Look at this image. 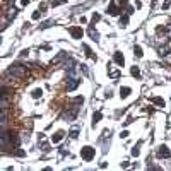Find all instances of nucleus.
I'll use <instances>...</instances> for the list:
<instances>
[{
	"mask_svg": "<svg viewBox=\"0 0 171 171\" xmlns=\"http://www.w3.org/2000/svg\"><path fill=\"white\" fill-rule=\"evenodd\" d=\"M127 2H128V0H120V5H127Z\"/></svg>",
	"mask_w": 171,
	"mask_h": 171,
	"instance_id": "473e14b6",
	"label": "nucleus"
},
{
	"mask_svg": "<svg viewBox=\"0 0 171 171\" xmlns=\"http://www.w3.org/2000/svg\"><path fill=\"white\" fill-rule=\"evenodd\" d=\"M156 156H158L159 159H168L169 156H171V151H169V147L168 145H159L158 149H156Z\"/></svg>",
	"mask_w": 171,
	"mask_h": 171,
	"instance_id": "20e7f679",
	"label": "nucleus"
},
{
	"mask_svg": "<svg viewBox=\"0 0 171 171\" xmlns=\"http://www.w3.org/2000/svg\"><path fill=\"white\" fill-rule=\"evenodd\" d=\"M101 118H103V115H101V111H96V113L93 115V125H96L98 122H101Z\"/></svg>",
	"mask_w": 171,
	"mask_h": 171,
	"instance_id": "4468645a",
	"label": "nucleus"
},
{
	"mask_svg": "<svg viewBox=\"0 0 171 171\" xmlns=\"http://www.w3.org/2000/svg\"><path fill=\"white\" fill-rule=\"evenodd\" d=\"M52 24H53V21H46V23H43V24H41V28H43V29H46V28L52 26Z\"/></svg>",
	"mask_w": 171,
	"mask_h": 171,
	"instance_id": "b1692460",
	"label": "nucleus"
},
{
	"mask_svg": "<svg viewBox=\"0 0 171 171\" xmlns=\"http://www.w3.org/2000/svg\"><path fill=\"white\" fill-rule=\"evenodd\" d=\"M168 53H171V39H169L168 43H164V45L158 46V55L161 57V58H164Z\"/></svg>",
	"mask_w": 171,
	"mask_h": 171,
	"instance_id": "39448f33",
	"label": "nucleus"
},
{
	"mask_svg": "<svg viewBox=\"0 0 171 171\" xmlns=\"http://www.w3.org/2000/svg\"><path fill=\"white\" fill-rule=\"evenodd\" d=\"M9 137H10V142H12V145H19V144H21V139L17 137V133L9 132Z\"/></svg>",
	"mask_w": 171,
	"mask_h": 171,
	"instance_id": "9b49d317",
	"label": "nucleus"
},
{
	"mask_svg": "<svg viewBox=\"0 0 171 171\" xmlns=\"http://www.w3.org/2000/svg\"><path fill=\"white\" fill-rule=\"evenodd\" d=\"M63 135H65V133L62 132V130H58L57 133H53V135H52V142H53V144H58V142H62V139H63Z\"/></svg>",
	"mask_w": 171,
	"mask_h": 171,
	"instance_id": "1a4fd4ad",
	"label": "nucleus"
},
{
	"mask_svg": "<svg viewBox=\"0 0 171 171\" xmlns=\"http://www.w3.org/2000/svg\"><path fill=\"white\" fill-rule=\"evenodd\" d=\"M70 34L74 39H81L82 38V29L79 26H74V28H70Z\"/></svg>",
	"mask_w": 171,
	"mask_h": 171,
	"instance_id": "0eeeda50",
	"label": "nucleus"
},
{
	"mask_svg": "<svg viewBox=\"0 0 171 171\" xmlns=\"http://www.w3.org/2000/svg\"><path fill=\"white\" fill-rule=\"evenodd\" d=\"M94 154H96V149L91 147V145H86V147L81 149V158L84 159V161H93Z\"/></svg>",
	"mask_w": 171,
	"mask_h": 171,
	"instance_id": "7ed1b4c3",
	"label": "nucleus"
},
{
	"mask_svg": "<svg viewBox=\"0 0 171 171\" xmlns=\"http://www.w3.org/2000/svg\"><path fill=\"white\" fill-rule=\"evenodd\" d=\"M151 103L158 104V106H164V99H163V98H152Z\"/></svg>",
	"mask_w": 171,
	"mask_h": 171,
	"instance_id": "f3484780",
	"label": "nucleus"
},
{
	"mask_svg": "<svg viewBox=\"0 0 171 171\" xmlns=\"http://www.w3.org/2000/svg\"><path fill=\"white\" fill-rule=\"evenodd\" d=\"M16 154H17V156H19V158H23V156H24V154H26V152H24V151H17V152H16Z\"/></svg>",
	"mask_w": 171,
	"mask_h": 171,
	"instance_id": "7c9ffc66",
	"label": "nucleus"
},
{
	"mask_svg": "<svg viewBox=\"0 0 171 171\" xmlns=\"http://www.w3.org/2000/svg\"><path fill=\"white\" fill-rule=\"evenodd\" d=\"M68 135H70L72 139H77V137H79V128H72V130H70V133H68Z\"/></svg>",
	"mask_w": 171,
	"mask_h": 171,
	"instance_id": "4be33fe9",
	"label": "nucleus"
},
{
	"mask_svg": "<svg viewBox=\"0 0 171 171\" xmlns=\"http://www.w3.org/2000/svg\"><path fill=\"white\" fill-rule=\"evenodd\" d=\"M82 48H84L86 55L89 57V58H96V55H94V53H93V50H91V48H89V46H87V45H82Z\"/></svg>",
	"mask_w": 171,
	"mask_h": 171,
	"instance_id": "2eb2a0df",
	"label": "nucleus"
},
{
	"mask_svg": "<svg viewBox=\"0 0 171 171\" xmlns=\"http://www.w3.org/2000/svg\"><path fill=\"white\" fill-rule=\"evenodd\" d=\"M139 152H140L139 151V145H135V147L132 149V156H139Z\"/></svg>",
	"mask_w": 171,
	"mask_h": 171,
	"instance_id": "a878e982",
	"label": "nucleus"
},
{
	"mask_svg": "<svg viewBox=\"0 0 171 171\" xmlns=\"http://www.w3.org/2000/svg\"><path fill=\"white\" fill-rule=\"evenodd\" d=\"M21 3H23V5H28V3H29V0H21Z\"/></svg>",
	"mask_w": 171,
	"mask_h": 171,
	"instance_id": "72a5a7b5",
	"label": "nucleus"
},
{
	"mask_svg": "<svg viewBox=\"0 0 171 171\" xmlns=\"http://www.w3.org/2000/svg\"><path fill=\"white\" fill-rule=\"evenodd\" d=\"M130 93H132V89H130V87H120V96H122V98H127V96H128V94Z\"/></svg>",
	"mask_w": 171,
	"mask_h": 171,
	"instance_id": "ddd939ff",
	"label": "nucleus"
},
{
	"mask_svg": "<svg viewBox=\"0 0 171 171\" xmlns=\"http://www.w3.org/2000/svg\"><path fill=\"white\" fill-rule=\"evenodd\" d=\"M164 62L166 63H171V53H168V55L164 57Z\"/></svg>",
	"mask_w": 171,
	"mask_h": 171,
	"instance_id": "cd10ccee",
	"label": "nucleus"
},
{
	"mask_svg": "<svg viewBox=\"0 0 171 171\" xmlns=\"http://www.w3.org/2000/svg\"><path fill=\"white\" fill-rule=\"evenodd\" d=\"M133 55H135L137 58H140V57L144 55V53H142V48H140L139 45H135V46H133Z\"/></svg>",
	"mask_w": 171,
	"mask_h": 171,
	"instance_id": "dca6fc26",
	"label": "nucleus"
},
{
	"mask_svg": "<svg viewBox=\"0 0 171 171\" xmlns=\"http://www.w3.org/2000/svg\"><path fill=\"white\" fill-rule=\"evenodd\" d=\"M120 24H122V28H125L127 24H128V14H127V16H122V17H120Z\"/></svg>",
	"mask_w": 171,
	"mask_h": 171,
	"instance_id": "6ab92c4d",
	"label": "nucleus"
},
{
	"mask_svg": "<svg viewBox=\"0 0 171 171\" xmlns=\"http://www.w3.org/2000/svg\"><path fill=\"white\" fill-rule=\"evenodd\" d=\"M130 74H132L133 77L139 79V77H140V70H139V67H132V68H130Z\"/></svg>",
	"mask_w": 171,
	"mask_h": 171,
	"instance_id": "a211bd4d",
	"label": "nucleus"
},
{
	"mask_svg": "<svg viewBox=\"0 0 171 171\" xmlns=\"http://www.w3.org/2000/svg\"><path fill=\"white\" fill-rule=\"evenodd\" d=\"M113 60L120 65V67H123V63H125V57H123V53H122V52H115Z\"/></svg>",
	"mask_w": 171,
	"mask_h": 171,
	"instance_id": "6e6552de",
	"label": "nucleus"
},
{
	"mask_svg": "<svg viewBox=\"0 0 171 171\" xmlns=\"http://www.w3.org/2000/svg\"><path fill=\"white\" fill-rule=\"evenodd\" d=\"M120 137H122V139H127V137H128V132H127V130H123V132L120 133Z\"/></svg>",
	"mask_w": 171,
	"mask_h": 171,
	"instance_id": "bb28decb",
	"label": "nucleus"
},
{
	"mask_svg": "<svg viewBox=\"0 0 171 171\" xmlns=\"http://www.w3.org/2000/svg\"><path fill=\"white\" fill-rule=\"evenodd\" d=\"M39 17H41V10H36V12L33 14V19L36 21V19H39Z\"/></svg>",
	"mask_w": 171,
	"mask_h": 171,
	"instance_id": "393cba45",
	"label": "nucleus"
},
{
	"mask_svg": "<svg viewBox=\"0 0 171 171\" xmlns=\"http://www.w3.org/2000/svg\"><path fill=\"white\" fill-rule=\"evenodd\" d=\"M82 98H75V99H72V103H70V106L65 110V113H63V118L65 120H68V122H72V120H75V116H77L79 113V104L82 103Z\"/></svg>",
	"mask_w": 171,
	"mask_h": 171,
	"instance_id": "f257e3e1",
	"label": "nucleus"
},
{
	"mask_svg": "<svg viewBox=\"0 0 171 171\" xmlns=\"http://www.w3.org/2000/svg\"><path fill=\"white\" fill-rule=\"evenodd\" d=\"M106 14H110V16H118V14H120V7L116 5L113 0H111V2H110V5H108Z\"/></svg>",
	"mask_w": 171,
	"mask_h": 171,
	"instance_id": "423d86ee",
	"label": "nucleus"
},
{
	"mask_svg": "<svg viewBox=\"0 0 171 171\" xmlns=\"http://www.w3.org/2000/svg\"><path fill=\"white\" fill-rule=\"evenodd\" d=\"M68 81H70V82H67V91H74L75 87L79 86V81H77V79H75V77L68 79Z\"/></svg>",
	"mask_w": 171,
	"mask_h": 171,
	"instance_id": "9d476101",
	"label": "nucleus"
},
{
	"mask_svg": "<svg viewBox=\"0 0 171 171\" xmlns=\"http://www.w3.org/2000/svg\"><path fill=\"white\" fill-rule=\"evenodd\" d=\"M9 74H12L16 79H24L28 77V65H21V63H12L9 67Z\"/></svg>",
	"mask_w": 171,
	"mask_h": 171,
	"instance_id": "f03ea898",
	"label": "nucleus"
},
{
	"mask_svg": "<svg viewBox=\"0 0 171 171\" xmlns=\"http://www.w3.org/2000/svg\"><path fill=\"white\" fill-rule=\"evenodd\" d=\"M127 14H128V16H132V14H133V7H128V9H127Z\"/></svg>",
	"mask_w": 171,
	"mask_h": 171,
	"instance_id": "c85d7f7f",
	"label": "nucleus"
},
{
	"mask_svg": "<svg viewBox=\"0 0 171 171\" xmlns=\"http://www.w3.org/2000/svg\"><path fill=\"white\" fill-rule=\"evenodd\" d=\"M108 67H110V65H108ZM108 72H110V77H115V79H116V77H120V72H118V70H113L111 67L108 68Z\"/></svg>",
	"mask_w": 171,
	"mask_h": 171,
	"instance_id": "412c9836",
	"label": "nucleus"
},
{
	"mask_svg": "<svg viewBox=\"0 0 171 171\" xmlns=\"http://www.w3.org/2000/svg\"><path fill=\"white\" fill-rule=\"evenodd\" d=\"M87 34H89L91 38L94 39V41H98V39H99V34H98V31H96L94 28H89V29H87Z\"/></svg>",
	"mask_w": 171,
	"mask_h": 171,
	"instance_id": "f8f14e48",
	"label": "nucleus"
},
{
	"mask_svg": "<svg viewBox=\"0 0 171 171\" xmlns=\"http://www.w3.org/2000/svg\"><path fill=\"white\" fill-rule=\"evenodd\" d=\"M46 7H48L46 3H41V5H39V10H46Z\"/></svg>",
	"mask_w": 171,
	"mask_h": 171,
	"instance_id": "2f4dec72",
	"label": "nucleus"
},
{
	"mask_svg": "<svg viewBox=\"0 0 171 171\" xmlns=\"http://www.w3.org/2000/svg\"><path fill=\"white\" fill-rule=\"evenodd\" d=\"M99 19H101V16H99V14H96V12H94V14H93V19H91V21H93V23L96 24Z\"/></svg>",
	"mask_w": 171,
	"mask_h": 171,
	"instance_id": "5701e85b",
	"label": "nucleus"
},
{
	"mask_svg": "<svg viewBox=\"0 0 171 171\" xmlns=\"http://www.w3.org/2000/svg\"><path fill=\"white\" fill-rule=\"evenodd\" d=\"M41 96H43V91L41 89H34V91H33V98H34V99H39Z\"/></svg>",
	"mask_w": 171,
	"mask_h": 171,
	"instance_id": "aec40b11",
	"label": "nucleus"
},
{
	"mask_svg": "<svg viewBox=\"0 0 171 171\" xmlns=\"http://www.w3.org/2000/svg\"><path fill=\"white\" fill-rule=\"evenodd\" d=\"M120 166H122V168H128L130 164H128V161H123V163H122V164H120Z\"/></svg>",
	"mask_w": 171,
	"mask_h": 171,
	"instance_id": "c756f323",
	"label": "nucleus"
}]
</instances>
